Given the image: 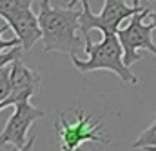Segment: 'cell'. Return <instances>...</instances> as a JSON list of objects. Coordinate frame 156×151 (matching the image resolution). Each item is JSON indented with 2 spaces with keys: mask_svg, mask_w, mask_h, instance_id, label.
<instances>
[{
  "mask_svg": "<svg viewBox=\"0 0 156 151\" xmlns=\"http://www.w3.org/2000/svg\"><path fill=\"white\" fill-rule=\"evenodd\" d=\"M82 15H80V33L82 37H91V31H100L102 35L107 33H118L120 24L144 7L127 6L125 0H104V7L98 15L91 11L89 0H82Z\"/></svg>",
  "mask_w": 156,
  "mask_h": 151,
  "instance_id": "3",
  "label": "cell"
},
{
  "mask_svg": "<svg viewBox=\"0 0 156 151\" xmlns=\"http://www.w3.org/2000/svg\"><path fill=\"white\" fill-rule=\"evenodd\" d=\"M78 2H82V0H69V2H67V7H76Z\"/></svg>",
  "mask_w": 156,
  "mask_h": 151,
  "instance_id": "15",
  "label": "cell"
},
{
  "mask_svg": "<svg viewBox=\"0 0 156 151\" xmlns=\"http://www.w3.org/2000/svg\"><path fill=\"white\" fill-rule=\"evenodd\" d=\"M75 151H87V149H85V148H82V146H80V148H76V149H75Z\"/></svg>",
  "mask_w": 156,
  "mask_h": 151,
  "instance_id": "18",
  "label": "cell"
},
{
  "mask_svg": "<svg viewBox=\"0 0 156 151\" xmlns=\"http://www.w3.org/2000/svg\"><path fill=\"white\" fill-rule=\"evenodd\" d=\"M76 122L69 124L66 115L60 113V118L55 122V129L60 140V151H75L83 142H98L109 146V138L102 135L104 124L100 118L87 115L83 109H76Z\"/></svg>",
  "mask_w": 156,
  "mask_h": 151,
  "instance_id": "4",
  "label": "cell"
},
{
  "mask_svg": "<svg viewBox=\"0 0 156 151\" xmlns=\"http://www.w3.org/2000/svg\"><path fill=\"white\" fill-rule=\"evenodd\" d=\"M40 86H42V78L37 71L29 69L22 62V58L13 60L11 62V93L4 102H0V111L22 100H31L40 93Z\"/></svg>",
  "mask_w": 156,
  "mask_h": 151,
  "instance_id": "7",
  "label": "cell"
},
{
  "mask_svg": "<svg viewBox=\"0 0 156 151\" xmlns=\"http://www.w3.org/2000/svg\"><path fill=\"white\" fill-rule=\"evenodd\" d=\"M33 0H0V11H18L31 7Z\"/></svg>",
  "mask_w": 156,
  "mask_h": 151,
  "instance_id": "10",
  "label": "cell"
},
{
  "mask_svg": "<svg viewBox=\"0 0 156 151\" xmlns=\"http://www.w3.org/2000/svg\"><path fill=\"white\" fill-rule=\"evenodd\" d=\"M51 0H42L38 9V22L42 28L44 51L67 53L75 57L80 49H85V40L80 38V15L76 7H53Z\"/></svg>",
  "mask_w": 156,
  "mask_h": 151,
  "instance_id": "1",
  "label": "cell"
},
{
  "mask_svg": "<svg viewBox=\"0 0 156 151\" xmlns=\"http://www.w3.org/2000/svg\"><path fill=\"white\" fill-rule=\"evenodd\" d=\"M22 51H24L22 46H15V47L7 49L5 53H2V55H0V68L7 66L9 62H13V60H16V58H22Z\"/></svg>",
  "mask_w": 156,
  "mask_h": 151,
  "instance_id": "11",
  "label": "cell"
},
{
  "mask_svg": "<svg viewBox=\"0 0 156 151\" xmlns=\"http://www.w3.org/2000/svg\"><path fill=\"white\" fill-rule=\"evenodd\" d=\"M7 29H11V28H9V24H4V26L0 28V55H2L4 51L11 49V47H15V46H22V44H20V38H18V37L9 38V40L2 38V35H4V33H5Z\"/></svg>",
  "mask_w": 156,
  "mask_h": 151,
  "instance_id": "12",
  "label": "cell"
},
{
  "mask_svg": "<svg viewBox=\"0 0 156 151\" xmlns=\"http://www.w3.org/2000/svg\"><path fill=\"white\" fill-rule=\"evenodd\" d=\"M83 40H85L83 53L87 55V58L80 60V58H76V55L71 57L73 66L80 73H91V71L105 69V71L115 73L122 82H127L131 86H136L140 82L138 76L131 71V68L123 62V47L118 40L116 33L102 35V40L98 44H93L91 37H83Z\"/></svg>",
  "mask_w": 156,
  "mask_h": 151,
  "instance_id": "2",
  "label": "cell"
},
{
  "mask_svg": "<svg viewBox=\"0 0 156 151\" xmlns=\"http://www.w3.org/2000/svg\"><path fill=\"white\" fill-rule=\"evenodd\" d=\"M15 111L9 116L5 127L0 133V148L5 146H13V148H24L27 144V131L31 127V124L38 118H44L45 113L31 106L29 100H22L18 104L13 106Z\"/></svg>",
  "mask_w": 156,
  "mask_h": 151,
  "instance_id": "6",
  "label": "cell"
},
{
  "mask_svg": "<svg viewBox=\"0 0 156 151\" xmlns=\"http://www.w3.org/2000/svg\"><path fill=\"white\" fill-rule=\"evenodd\" d=\"M35 140H37V137H31V138L27 140V144H26L24 148H13V151H33V146H35Z\"/></svg>",
  "mask_w": 156,
  "mask_h": 151,
  "instance_id": "13",
  "label": "cell"
},
{
  "mask_svg": "<svg viewBox=\"0 0 156 151\" xmlns=\"http://www.w3.org/2000/svg\"><path fill=\"white\" fill-rule=\"evenodd\" d=\"M0 17L5 20V24H9L15 35L20 38L24 51H29L38 40H42V28H40L38 17L33 13L31 7L18 9V11H0Z\"/></svg>",
  "mask_w": 156,
  "mask_h": 151,
  "instance_id": "8",
  "label": "cell"
},
{
  "mask_svg": "<svg viewBox=\"0 0 156 151\" xmlns=\"http://www.w3.org/2000/svg\"><path fill=\"white\" fill-rule=\"evenodd\" d=\"M149 9L144 7L142 11H138L136 15H133L129 18V24L125 28L118 29V40L123 47V62L131 68L133 64H136L138 60H142V53L140 51H151L156 57V46L153 42V31L156 28L153 24H145Z\"/></svg>",
  "mask_w": 156,
  "mask_h": 151,
  "instance_id": "5",
  "label": "cell"
},
{
  "mask_svg": "<svg viewBox=\"0 0 156 151\" xmlns=\"http://www.w3.org/2000/svg\"><path fill=\"white\" fill-rule=\"evenodd\" d=\"M142 151H156V146H149V148H144Z\"/></svg>",
  "mask_w": 156,
  "mask_h": 151,
  "instance_id": "17",
  "label": "cell"
},
{
  "mask_svg": "<svg viewBox=\"0 0 156 151\" xmlns=\"http://www.w3.org/2000/svg\"><path fill=\"white\" fill-rule=\"evenodd\" d=\"M147 22L153 24L156 28V11H151V9H149V13H147Z\"/></svg>",
  "mask_w": 156,
  "mask_h": 151,
  "instance_id": "14",
  "label": "cell"
},
{
  "mask_svg": "<svg viewBox=\"0 0 156 151\" xmlns=\"http://www.w3.org/2000/svg\"><path fill=\"white\" fill-rule=\"evenodd\" d=\"M149 146H156V118L151 122V126L140 133V137L133 142V148L134 149H144V148H149Z\"/></svg>",
  "mask_w": 156,
  "mask_h": 151,
  "instance_id": "9",
  "label": "cell"
},
{
  "mask_svg": "<svg viewBox=\"0 0 156 151\" xmlns=\"http://www.w3.org/2000/svg\"><path fill=\"white\" fill-rule=\"evenodd\" d=\"M140 2H142V0H133V6H134V7H140ZM147 2H151V4H153L154 0H147Z\"/></svg>",
  "mask_w": 156,
  "mask_h": 151,
  "instance_id": "16",
  "label": "cell"
}]
</instances>
